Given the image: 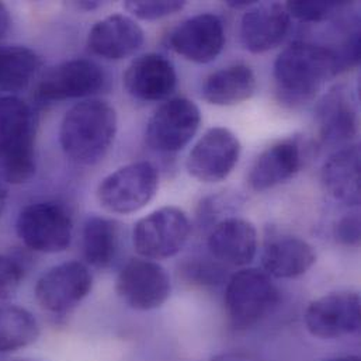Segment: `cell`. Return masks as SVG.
Segmentation results:
<instances>
[{
  "label": "cell",
  "instance_id": "ba28073f",
  "mask_svg": "<svg viewBox=\"0 0 361 361\" xmlns=\"http://www.w3.org/2000/svg\"><path fill=\"white\" fill-rule=\"evenodd\" d=\"M200 124L201 113L194 102L185 97L171 99L148 121L147 142L161 154L179 152L197 134Z\"/></svg>",
  "mask_w": 361,
  "mask_h": 361
},
{
  "label": "cell",
  "instance_id": "836d02e7",
  "mask_svg": "<svg viewBox=\"0 0 361 361\" xmlns=\"http://www.w3.org/2000/svg\"><path fill=\"white\" fill-rule=\"evenodd\" d=\"M11 25V18H10V13L6 7L4 3L0 1V39L8 32Z\"/></svg>",
  "mask_w": 361,
  "mask_h": 361
},
{
  "label": "cell",
  "instance_id": "ac0fdd59",
  "mask_svg": "<svg viewBox=\"0 0 361 361\" xmlns=\"http://www.w3.org/2000/svg\"><path fill=\"white\" fill-rule=\"evenodd\" d=\"M208 249L216 262L228 266H246L257 252V231L246 219H224L211 231Z\"/></svg>",
  "mask_w": 361,
  "mask_h": 361
},
{
  "label": "cell",
  "instance_id": "3957f363",
  "mask_svg": "<svg viewBox=\"0 0 361 361\" xmlns=\"http://www.w3.org/2000/svg\"><path fill=\"white\" fill-rule=\"evenodd\" d=\"M37 117L17 96H0V176L11 184L30 180L35 173Z\"/></svg>",
  "mask_w": 361,
  "mask_h": 361
},
{
  "label": "cell",
  "instance_id": "d590c367",
  "mask_svg": "<svg viewBox=\"0 0 361 361\" xmlns=\"http://www.w3.org/2000/svg\"><path fill=\"white\" fill-rule=\"evenodd\" d=\"M76 6L83 10H96L97 7L102 6V3L100 1H79V3H76Z\"/></svg>",
  "mask_w": 361,
  "mask_h": 361
},
{
  "label": "cell",
  "instance_id": "484cf974",
  "mask_svg": "<svg viewBox=\"0 0 361 361\" xmlns=\"http://www.w3.org/2000/svg\"><path fill=\"white\" fill-rule=\"evenodd\" d=\"M39 335L38 322L25 308L0 307V353H10L34 343Z\"/></svg>",
  "mask_w": 361,
  "mask_h": 361
},
{
  "label": "cell",
  "instance_id": "52a82bcc",
  "mask_svg": "<svg viewBox=\"0 0 361 361\" xmlns=\"http://www.w3.org/2000/svg\"><path fill=\"white\" fill-rule=\"evenodd\" d=\"M190 233V221L180 208L164 207L137 222L133 242L137 253L144 259L164 260L180 252Z\"/></svg>",
  "mask_w": 361,
  "mask_h": 361
},
{
  "label": "cell",
  "instance_id": "4316f807",
  "mask_svg": "<svg viewBox=\"0 0 361 361\" xmlns=\"http://www.w3.org/2000/svg\"><path fill=\"white\" fill-rule=\"evenodd\" d=\"M346 1H335V0H314V1H287L286 10L290 17H294L300 21L305 23H319L328 20L334 16L341 7L346 6Z\"/></svg>",
  "mask_w": 361,
  "mask_h": 361
},
{
  "label": "cell",
  "instance_id": "9c48e42d",
  "mask_svg": "<svg viewBox=\"0 0 361 361\" xmlns=\"http://www.w3.org/2000/svg\"><path fill=\"white\" fill-rule=\"evenodd\" d=\"M106 83V72L99 63L76 58L47 71L37 86V96L42 102L82 99L102 92Z\"/></svg>",
  "mask_w": 361,
  "mask_h": 361
},
{
  "label": "cell",
  "instance_id": "8992f818",
  "mask_svg": "<svg viewBox=\"0 0 361 361\" xmlns=\"http://www.w3.org/2000/svg\"><path fill=\"white\" fill-rule=\"evenodd\" d=\"M16 229L28 249L39 253H61L71 246L73 224L63 205L42 201L21 209Z\"/></svg>",
  "mask_w": 361,
  "mask_h": 361
},
{
  "label": "cell",
  "instance_id": "5b68a950",
  "mask_svg": "<svg viewBox=\"0 0 361 361\" xmlns=\"http://www.w3.org/2000/svg\"><path fill=\"white\" fill-rule=\"evenodd\" d=\"M159 185L157 168L149 162H134L110 173L99 184L100 205L113 214H133L149 204Z\"/></svg>",
  "mask_w": 361,
  "mask_h": 361
},
{
  "label": "cell",
  "instance_id": "d6986e66",
  "mask_svg": "<svg viewBox=\"0 0 361 361\" xmlns=\"http://www.w3.org/2000/svg\"><path fill=\"white\" fill-rule=\"evenodd\" d=\"M302 151L297 138L280 141L255 161L247 181L255 191H266L294 178L302 168Z\"/></svg>",
  "mask_w": 361,
  "mask_h": 361
},
{
  "label": "cell",
  "instance_id": "f546056e",
  "mask_svg": "<svg viewBox=\"0 0 361 361\" xmlns=\"http://www.w3.org/2000/svg\"><path fill=\"white\" fill-rule=\"evenodd\" d=\"M360 31L356 30L350 34L346 42L342 45L341 49H335L336 62H338V75L349 71L359 65L360 62Z\"/></svg>",
  "mask_w": 361,
  "mask_h": 361
},
{
  "label": "cell",
  "instance_id": "7a4b0ae2",
  "mask_svg": "<svg viewBox=\"0 0 361 361\" xmlns=\"http://www.w3.org/2000/svg\"><path fill=\"white\" fill-rule=\"evenodd\" d=\"M117 127V113L113 106L97 99L83 100L75 104L61 123L62 151L79 165H96L111 149Z\"/></svg>",
  "mask_w": 361,
  "mask_h": 361
},
{
  "label": "cell",
  "instance_id": "277c9868",
  "mask_svg": "<svg viewBox=\"0 0 361 361\" xmlns=\"http://www.w3.org/2000/svg\"><path fill=\"white\" fill-rule=\"evenodd\" d=\"M280 300V293L270 276L257 269L235 273L226 286L225 308L238 328H249L262 321Z\"/></svg>",
  "mask_w": 361,
  "mask_h": 361
},
{
  "label": "cell",
  "instance_id": "e0dca14e",
  "mask_svg": "<svg viewBox=\"0 0 361 361\" xmlns=\"http://www.w3.org/2000/svg\"><path fill=\"white\" fill-rule=\"evenodd\" d=\"M144 41V30L133 17L113 14L93 25L87 37V47L100 58L120 61L134 55Z\"/></svg>",
  "mask_w": 361,
  "mask_h": 361
},
{
  "label": "cell",
  "instance_id": "6da1fadb",
  "mask_svg": "<svg viewBox=\"0 0 361 361\" xmlns=\"http://www.w3.org/2000/svg\"><path fill=\"white\" fill-rule=\"evenodd\" d=\"M336 75L335 49L312 42L288 45L280 52L273 68L276 94L290 107L312 102Z\"/></svg>",
  "mask_w": 361,
  "mask_h": 361
},
{
  "label": "cell",
  "instance_id": "d4e9b609",
  "mask_svg": "<svg viewBox=\"0 0 361 361\" xmlns=\"http://www.w3.org/2000/svg\"><path fill=\"white\" fill-rule=\"evenodd\" d=\"M82 249L90 266L107 269L118 252L117 224L103 216H89L83 225Z\"/></svg>",
  "mask_w": 361,
  "mask_h": 361
},
{
  "label": "cell",
  "instance_id": "44dd1931",
  "mask_svg": "<svg viewBox=\"0 0 361 361\" xmlns=\"http://www.w3.org/2000/svg\"><path fill=\"white\" fill-rule=\"evenodd\" d=\"M321 179L325 190L335 200L348 204H360V149L357 145L336 151L325 162Z\"/></svg>",
  "mask_w": 361,
  "mask_h": 361
},
{
  "label": "cell",
  "instance_id": "f35d334b",
  "mask_svg": "<svg viewBox=\"0 0 361 361\" xmlns=\"http://www.w3.org/2000/svg\"><path fill=\"white\" fill-rule=\"evenodd\" d=\"M14 361H38V360H32V359H18V360Z\"/></svg>",
  "mask_w": 361,
  "mask_h": 361
},
{
  "label": "cell",
  "instance_id": "f1b7e54d",
  "mask_svg": "<svg viewBox=\"0 0 361 361\" xmlns=\"http://www.w3.org/2000/svg\"><path fill=\"white\" fill-rule=\"evenodd\" d=\"M24 279V266L13 256L0 255V298L8 297Z\"/></svg>",
  "mask_w": 361,
  "mask_h": 361
},
{
  "label": "cell",
  "instance_id": "83f0119b",
  "mask_svg": "<svg viewBox=\"0 0 361 361\" xmlns=\"http://www.w3.org/2000/svg\"><path fill=\"white\" fill-rule=\"evenodd\" d=\"M184 6H185V1H180V0H162V1H157V0L133 1L131 0L124 4L127 11H130L134 17L141 20L164 18V17L176 14Z\"/></svg>",
  "mask_w": 361,
  "mask_h": 361
},
{
  "label": "cell",
  "instance_id": "4dcf8cb0",
  "mask_svg": "<svg viewBox=\"0 0 361 361\" xmlns=\"http://www.w3.org/2000/svg\"><path fill=\"white\" fill-rule=\"evenodd\" d=\"M222 267L218 263L209 262H191L185 266L184 273L185 276L197 283L201 284H212L222 280Z\"/></svg>",
  "mask_w": 361,
  "mask_h": 361
},
{
  "label": "cell",
  "instance_id": "ffe728a7",
  "mask_svg": "<svg viewBox=\"0 0 361 361\" xmlns=\"http://www.w3.org/2000/svg\"><path fill=\"white\" fill-rule=\"evenodd\" d=\"M317 123L321 141L326 145L348 142L357 134V114L346 89L335 87L321 100Z\"/></svg>",
  "mask_w": 361,
  "mask_h": 361
},
{
  "label": "cell",
  "instance_id": "2e32d148",
  "mask_svg": "<svg viewBox=\"0 0 361 361\" xmlns=\"http://www.w3.org/2000/svg\"><path fill=\"white\" fill-rule=\"evenodd\" d=\"M291 17L284 4L262 3L247 8L239 28L240 42L253 54L276 48L290 31Z\"/></svg>",
  "mask_w": 361,
  "mask_h": 361
},
{
  "label": "cell",
  "instance_id": "1f68e13d",
  "mask_svg": "<svg viewBox=\"0 0 361 361\" xmlns=\"http://www.w3.org/2000/svg\"><path fill=\"white\" fill-rule=\"evenodd\" d=\"M336 239L346 246H357L360 243V216L350 214L343 216L335 228Z\"/></svg>",
  "mask_w": 361,
  "mask_h": 361
},
{
  "label": "cell",
  "instance_id": "5bb4252c",
  "mask_svg": "<svg viewBox=\"0 0 361 361\" xmlns=\"http://www.w3.org/2000/svg\"><path fill=\"white\" fill-rule=\"evenodd\" d=\"M169 44L187 61L195 63L212 62L225 45L224 21L212 13L192 16L172 31Z\"/></svg>",
  "mask_w": 361,
  "mask_h": 361
},
{
  "label": "cell",
  "instance_id": "30bf717a",
  "mask_svg": "<svg viewBox=\"0 0 361 361\" xmlns=\"http://www.w3.org/2000/svg\"><path fill=\"white\" fill-rule=\"evenodd\" d=\"M93 279L80 262H66L44 273L35 284L38 305L51 314H66L79 305L92 291Z\"/></svg>",
  "mask_w": 361,
  "mask_h": 361
},
{
  "label": "cell",
  "instance_id": "4fadbf2b",
  "mask_svg": "<svg viewBox=\"0 0 361 361\" xmlns=\"http://www.w3.org/2000/svg\"><path fill=\"white\" fill-rule=\"evenodd\" d=\"M240 157V142L224 127L208 130L191 149L187 159L190 176L202 183L225 180Z\"/></svg>",
  "mask_w": 361,
  "mask_h": 361
},
{
  "label": "cell",
  "instance_id": "d6a6232c",
  "mask_svg": "<svg viewBox=\"0 0 361 361\" xmlns=\"http://www.w3.org/2000/svg\"><path fill=\"white\" fill-rule=\"evenodd\" d=\"M209 361H262L257 356L247 352H228L212 357Z\"/></svg>",
  "mask_w": 361,
  "mask_h": 361
},
{
  "label": "cell",
  "instance_id": "e575fe53",
  "mask_svg": "<svg viewBox=\"0 0 361 361\" xmlns=\"http://www.w3.org/2000/svg\"><path fill=\"white\" fill-rule=\"evenodd\" d=\"M255 1H249V0H229L228 6L233 7V8H243V7H250L253 6Z\"/></svg>",
  "mask_w": 361,
  "mask_h": 361
},
{
  "label": "cell",
  "instance_id": "8d00e7d4",
  "mask_svg": "<svg viewBox=\"0 0 361 361\" xmlns=\"http://www.w3.org/2000/svg\"><path fill=\"white\" fill-rule=\"evenodd\" d=\"M6 200H7V191H6L4 185H3V183L0 181V214H1L3 209H4Z\"/></svg>",
  "mask_w": 361,
  "mask_h": 361
},
{
  "label": "cell",
  "instance_id": "9a60e30c",
  "mask_svg": "<svg viewBox=\"0 0 361 361\" xmlns=\"http://www.w3.org/2000/svg\"><path fill=\"white\" fill-rule=\"evenodd\" d=\"M124 86L130 96L141 102L168 99L178 86L173 63L161 54H144L133 61L124 73Z\"/></svg>",
  "mask_w": 361,
  "mask_h": 361
},
{
  "label": "cell",
  "instance_id": "74e56055",
  "mask_svg": "<svg viewBox=\"0 0 361 361\" xmlns=\"http://www.w3.org/2000/svg\"><path fill=\"white\" fill-rule=\"evenodd\" d=\"M325 361H361L359 356H345V357H335Z\"/></svg>",
  "mask_w": 361,
  "mask_h": 361
},
{
  "label": "cell",
  "instance_id": "603a6c76",
  "mask_svg": "<svg viewBox=\"0 0 361 361\" xmlns=\"http://www.w3.org/2000/svg\"><path fill=\"white\" fill-rule=\"evenodd\" d=\"M257 89L255 72L247 65H232L211 73L202 85V97L214 106H235L249 100Z\"/></svg>",
  "mask_w": 361,
  "mask_h": 361
},
{
  "label": "cell",
  "instance_id": "cb8c5ba5",
  "mask_svg": "<svg viewBox=\"0 0 361 361\" xmlns=\"http://www.w3.org/2000/svg\"><path fill=\"white\" fill-rule=\"evenodd\" d=\"M41 68L42 59L31 48L0 44V93L14 96L24 92Z\"/></svg>",
  "mask_w": 361,
  "mask_h": 361
},
{
  "label": "cell",
  "instance_id": "8fae6325",
  "mask_svg": "<svg viewBox=\"0 0 361 361\" xmlns=\"http://www.w3.org/2000/svg\"><path fill=\"white\" fill-rule=\"evenodd\" d=\"M118 297L133 310L152 311L162 307L172 291L168 271L157 262L131 259L117 277Z\"/></svg>",
  "mask_w": 361,
  "mask_h": 361
},
{
  "label": "cell",
  "instance_id": "7c38bea8",
  "mask_svg": "<svg viewBox=\"0 0 361 361\" xmlns=\"http://www.w3.org/2000/svg\"><path fill=\"white\" fill-rule=\"evenodd\" d=\"M361 302L357 293L341 291L312 301L304 315L305 326L319 339H341L359 332Z\"/></svg>",
  "mask_w": 361,
  "mask_h": 361
},
{
  "label": "cell",
  "instance_id": "7402d4cb",
  "mask_svg": "<svg viewBox=\"0 0 361 361\" xmlns=\"http://www.w3.org/2000/svg\"><path fill=\"white\" fill-rule=\"evenodd\" d=\"M317 262L314 247L304 239L284 236L270 242L262 256L263 269L277 279H295L305 274Z\"/></svg>",
  "mask_w": 361,
  "mask_h": 361
}]
</instances>
